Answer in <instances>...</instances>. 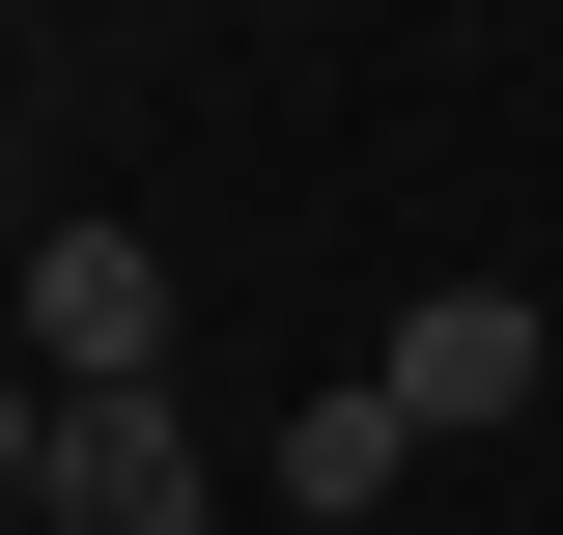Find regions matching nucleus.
Segmentation results:
<instances>
[{"mask_svg": "<svg viewBox=\"0 0 563 535\" xmlns=\"http://www.w3.org/2000/svg\"><path fill=\"white\" fill-rule=\"evenodd\" d=\"M395 479H422V423H395V395H310V423H282V507H310V535L395 507Z\"/></svg>", "mask_w": 563, "mask_h": 535, "instance_id": "4", "label": "nucleus"}, {"mask_svg": "<svg viewBox=\"0 0 563 535\" xmlns=\"http://www.w3.org/2000/svg\"><path fill=\"white\" fill-rule=\"evenodd\" d=\"M536 367H563V338H536V282H422V310H395V367H366V395H395L422 451H479V423H536Z\"/></svg>", "mask_w": 563, "mask_h": 535, "instance_id": "3", "label": "nucleus"}, {"mask_svg": "<svg viewBox=\"0 0 563 535\" xmlns=\"http://www.w3.org/2000/svg\"><path fill=\"white\" fill-rule=\"evenodd\" d=\"M29 395H169V254L141 226H29Z\"/></svg>", "mask_w": 563, "mask_h": 535, "instance_id": "1", "label": "nucleus"}, {"mask_svg": "<svg viewBox=\"0 0 563 535\" xmlns=\"http://www.w3.org/2000/svg\"><path fill=\"white\" fill-rule=\"evenodd\" d=\"M29 535H198V423L169 395H29Z\"/></svg>", "mask_w": 563, "mask_h": 535, "instance_id": "2", "label": "nucleus"}]
</instances>
